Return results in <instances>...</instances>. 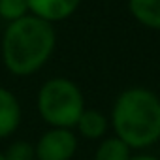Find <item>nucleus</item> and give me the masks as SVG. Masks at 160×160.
<instances>
[{
	"label": "nucleus",
	"instance_id": "f8f14e48",
	"mask_svg": "<svg viewBox=\"0 0 160 160\" xmlns=\"http://www.w3.org/2000/svg\"><path fill=\"white\" fill-rule=\"evenodd\" d=\"M130 160H160V158L154 154H136V156H130Z\"/></svg>",
	"mask_w": 160,
	"mask_h": 160
},
{
	"label": "nucleus",
	"instance_id": "f257e3e1",
	"mask_svg": "<svg viewBox=\"0 0 160 160\" xmlns=\"http://www.w3.org/2000/svg\"><path fill=\"white\" fill-rule=\"evenodd\" d=\"M57 45L53 23L36 15H25L8 23L2 34V62L6 70L17 77H28L43 68Z\"/></svg>",
	"mask_w": 160,
	"mask_h": 160
},
{
	"label": "nucleus",
	"instance_id": "ddd939ff",
	"mask_svg": "<svg viewBox=\"0 0 160 160\" xmlns=\"http://www.w3.org/2000/svg\"><path fill=\"white\" fill-rule=\"evenodd\" d=\"M0 160H6V156H4V152H0Z\"/></svg>",
	"mask_w": 160,
	"mask_h": 160
},
{
	"label": "nucleus",
	"instance_id": "39448f33",
	"mask_svg": "<svg viewBox=\"0 0 160 160\" xmlns=\"http://www.w3.org/2000/svg\"><path fill=\"white\" fill-rule=\"evenodd\" d=\"M30 15H36L47 23H58L72 17L81 0H27Z\"/></svg>",
	"mask_w": 160,
	"mask_h": 160
},
{
	"label": "nucleus",
	"instance_id": "7ed1b4c3",
	"mask_svg": "<svg viewBox=\"0 0 160 160\" xmlns=\"http://www.w3.org/2000/svg\"><path fill=\"white\" fill-rule=\"evenodd\" d=\"M36 106L51 128H73L85 111V98L72 79L53 77L40 87Z\"/></svg>",
	"mask_w": 160,
	"mask_h": 160
},
{
	"label": "nucleus",
	"instance_id": "423d86ee",
	"mask_svg": "<svg viewBox=\"0 0 160 160\" xmlns=\"http://www.w3.org/2000/svg\"><path fill=\"white\" fill-rule=\"evenodd\" d=\"M21 124V104L17 96L0 87V139L10 138Z\"/></svg>",
	"mask_w": 160,
	"mask_h": 160
},
{
	"label": "nucleus",
	"instance_id": "20e7f679",
	"mask_svg": "<svg viewBox=\"0 0 160 160\" xmlns=\"http://www.w3.org/2000/svg\"><path fill=\"white\" fill-rule=\"evenodd\" d=\"M36 160H72L77 152V136L70 128H51L34 145Z\"/></svg>",
	"mask_w": 160,
	"mask_h": 160
},
{
	"label": "nucleus",
	"instance_id": "9b49d317",
	"mask_svg": "<svg viewBox=\"0 0 160 160\" xmlns=\"http://www.w3.org/2000/svg\"><path fill=\"white\" fill-rule=\"evenodd\" d=\"M6 160H36V152H34V145L25 141V139H19V141H13L6 152H4Z\"/></svg>",
	"mask_w": 160,
	"mask_h": 160
},
{
	"label": "nucleus",
	"instance_id": "6e6552de",
	"mask_svg": "<svg viewBox=\"0 0 160 160\" xmlns=\"http://www.w3.org/2000/svg\"><path fill=\"white\" fill-rule=\"evenodd\" d=\"M108 117L98 109H85L79 117L75 128L87 139H100L108 132Z\"/></svg>",
	"mask_w": 160,
	"mask_h": 160
},
{
	"label": "nucleus",
	"instance_id": "9d476101",
	"mask_svg": "<svg viewBox=\"0 0 160 160\" xmlns=\"http://www.w3.org/2000/svg\"><path fill=\"white\" fill-rule=\"evenodd\" d=\"M28 2L27 0H0V17L12 23L25 15H28Z\"/></svg>",
	"mask_w": 160,
	"mask_h": 160
},
{
	"label": "nucleus",
	"instance_id": "0eeeda50",
	"mask_svg": "<svg viewBox=\"0 0 160 160\" xmlns=\"http://www.w3.org/2000/svg\"><path fill=\"white\" fill-rule=\"evenodd\" d=\"M128 12L145 28L160 30V0H128Z\"/></svg>",
	"mask_w": 160,
	"mask_h": 160
},
{
	"label": "nucleus",
	"instance_id": "f03ea898",
	"mask_svg": "<svg viewBox=\"0 0 160 160\" xmlns=\"http://www.w3.org/2000/svg\"><path fill=\"white\" fill-rule=\"evenodd\" d=\"M115 136L130 149H147L160 139V98L145 87L122 91L111 109Z\"/></svg>",
	"mask_w": 160,
	"mask_h": 160
},
{
	"label": "nucleus",
	"instance_id": "1a4fd4ad",
	"mask_svg": "<svg viewBox=\"0 0 160 160\" xmlns=\"http://www.w3.org/2000/svg\"><path fill=\"white\" fill-rule=\"evenodd\" d=\"M130 147L117 136L100 141L94 152V160H130Z\"/></svg>",
	"mask_w": 160,
	"mask_h": 160
}]
</instances>
